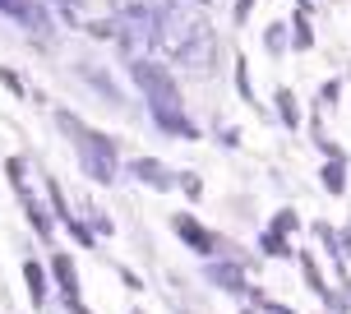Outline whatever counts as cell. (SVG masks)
<instances>
[{"instance_id":"6da1fadb","label":"cell","mask_w":351,"mask_h":314,"mask_svg":"<svg viewBox=\"0 0 351 314\" xmlns=\"http://www.w3.org/2000/svg\"><path fill=\"white\" fill-rule=\"evenodd\" d=\"M158 42L171 51V60L190 65V70H208L217 56V37L204 19L185 10V5H162L158 14Z\"/></svg>"},{"instance_id":"7a4b0ae2","label":"cell","mask_w":351,"mask_h":314,"mask_svg":"<svg viewBox=\"0 0 351 314\" xmlns=\"http://www.w3.org/2000/svg\"><path fill=\"white\" fill-rule=\"evenodd\" d=\"M134 84H139V93L148 97V106H153V116L162 121L167 134H194V125L185 121V111H180V88H176V79L162 70V65L139 60V65H134Z\"/></svg>"},{"instance_id":"3957f363","label":"cell","mask_w":351,"mask_h":314,"mask_svg":"<svg viewBox=\"0 0 351 314\" xmlns=\"http://www.w3.org/2000/svg\"><path fill=\"white\" fill-rule=\"evenodd\" d=\"M60 130L79 143V162H84V171L93 176V180H111V176H116V143L106 139V134L79 125L70 111H60Z\"/></svg>"},{"instance_id":"277c9868","label":"cell","mask_w":351,"mask_h":314,"mask_svg":"<svg viewBox=\"0 0 351 314\" xmlns=\"http://www.w3.org/2000/svg\"><path fill=\"white\" fill-rule=\"evenodd\" d=\"M116 28L125 33V42H130V47H153V42H158V23H153V14H148V10H139V5L121 10Z\"/></svg>"},{"instance_id":"5b68a950","label":"cell","mask_w":351,"mask_h":314,"mask_svg":"<svg viewBox=\"0 0 351 314\" xmlns=\"http://www.w3.org/2000/svg\"><path fill=\"white\" fill-rule=\"evenodd\" d=\"M0 14H10L14 23H23V28H33V33H42V37H51V23H47L42 0H0Z\"/></svg>"},{"instance_id":"8992f818","label":"cell","mask_w":351,"mask_h":314,"mask_svg":"<svg viewBox=\"0 0 351 314\" xmlns=\"http://www.w3.org/2000/svg\"><path fill=\"white\" fill-rule=\"evenodd\" d=\"M56 278H60V291H65V305H70V310H79V314H88V310H84V300H79V278H74V263L65 259V254L56 259Z\"/></svg>"},{"instance_id":"52a82bcc","label":"cell","mask_w":351,"mask_h":314,"mask_svg":"<svg viewBox=\"0 0 351 314\" xmlns=\"http://www.w3.org/2000/svg\"><path fill=\"white\" fill-rule=\"evenodd\" d=\"M176 231H180V241H190L194 250H213V241L204 236V227H199V222H190V217H176Z\"/></svg>"},{"instance_id":"ba28073f","label":"cell","mask_w":351,"mask_h":314,"mask_svg":"<svg viewBox=\"0 0 351 314\" xmlns=\"http://www.w3.org/2000/svg\"><path fill=\"white\" fill-rule=\"evenodd\" d=\"M324 185H328V190H342V153H333V162H328V167H324Z\"/></svg>"},{"instance_id":"9c48e42d","label":"cell","mask_w":351,"mask_h":314,"mask_svg":"<svg viewBox=\"0 0 351 314\" xmlns=\"http://www.w3.org/2000/svg\"><path fill=\"white\" fill-rule=\"evenodd\" d=\"M23 268H28L23 278H28V291H33V305H42V291H47V287H42V268H37V263H23Z\"/></svg>"},{"instance_id":"30bf717a","label":"cell","mask_w":351,"mask_h":314,"mask_svg":"<svg viewBox=\"0 0 351 314\" xmlns=\"http://www.w3.org/2000/svg\"><path fill=\"white\" fill-rule=\"evenodd\" d=\"M278 111H282L287 125H296V97H291V93H278Z\"/></svg>"},{"instance_id":"8fae6325","label":"cell","mask_w":351,"mask_h":314,"mask_svg":"<svg viewBox=\"0 0 351 314\" xmlns=\"http://www.w3.org/2000/svg\"><path fill=\"white\" fill-rule=\"evenodd\" d=\"M139 176H143V180H153V185H167V171H162L158 162H139Z\"/></svg>"},{"instance_id":"7c38bea8","label":"cell","mask_w":351,"mask_h":314,"mask_svg":"<svg viewBox=\"0 0 351 314\" xmlns=\"http://www.w3.org/2000/svg\"><path fill=\"white\" fill-rule=\"evenodd\" d=\"M291 227H296V213H278L273 217V236H287Z\"/></svg>"},{"instance_id":"4fadbf2b","label":"cell","mask_w":351,"mask_h":314,"mask_svg":"<svg viewBox=\"0 0 351 314\" xmlns=\"http://www.w3.org/2000/svg\"><path fill=\"white\" fill-rule=\"evenodd\" d=\"M0 79H5V88H10V93H23V84H19L14 70H0Z\"/></svg>"},{"instance_id":"5bb4252c","label":"cell","mask_w":351,"mask_h":314,"mask_svg":"<svg viewBox=\"0 0 351 314\" xmlns=\"http://www.w3.org/2000/svg\"><path fill=\"white\" fill-rule=\"evenodd\" d=\"M213 278H217V282H227V287H241V278H236V273H231V268H217V273H213Z\"/></svg>"},{"instance_id":"9a60e30c","label":"cell","mask_w":351,"mask_h":314,"mask_svg":"<svg viewBox=\"0 0 351 314\" xmlns=\"http://www.w3.org/2000/svg\"><path fill=\"white\" fill-rule=\"evenodd\" d=\"M60 5H65V10H70V14H74V10H79V0H60Z\"/></svg>"}]
</instances>
